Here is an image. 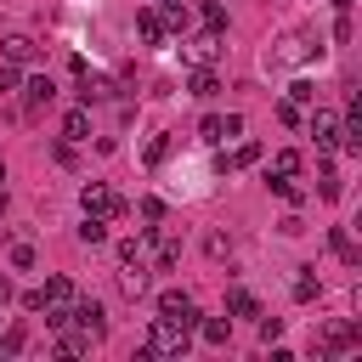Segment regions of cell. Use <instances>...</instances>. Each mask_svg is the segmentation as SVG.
<instances>
[{
	"mask_svg": "<svg viewBox=\"0 0 362 362\" xmlns=\"http://www.w3.org/2000/svg\"><path fill=\"white\" fill-rule=\"evenodd\" d=\"M192 328H198L209 345H226V339H232V317H192Z\"/></svg>",
	"mask_w": 362,
	"mask_h": 362,
	"instance_id": "15",
	"label": "cell"
},
{
	"mask_svg": "<svg viewBox=\"0 0 362 362\" xmlns=\"http://www.w3.org/2000/svg\"><path fill=\"white\" fill-rule=\"evenodd\" d=\"M175 260H181V243H175V238H158V232H153V266H158V272H170Z\"/></svg>",
	"mask_w": 362,
	"mask_h": 362,
	"instance_id": "18",
	"label": "cell"
},
{
	"mask_svg": "<svg viewBox=\"0 0 362 362\" xmlns=\"http://www.w3.org/2000/svg\"><path fill=\"white\" fill-rule=\"evenodd\" d=\"M0 215H6V187H0Z\"/></svg>",
	"mask_w": 362,
	"mask_h": 362,
	"instance_id": "42",
	"label": "cell"
},
{
	"mask_svg": "<svg viewBox=\"0 0 362 362\" xmlns=\"http://www.w3.org/2000/svg\"><path fill=\"white\" fill-rule=\"evenodd\" d=\"M62 141H90V107L85 102L62 113Z\"/></svg>",
	"mask_w": 362,
	"mask_h": 362,
	"instance_id": "12",
	"label": "cell"
},
{
	"mask_svg": "<svg viewBox=\"0 0 362 362\" xmlns=\"http://www.w3.org/2000/svg\"><path fill=\"white\" fill-rule=\"evenodd\" d=\"M277 119H283V124H305V119H300V102H283V107H277Z\"/></svg>",
	"mask_w": 362,
	"mask_h": 362,
	"instance_id": "37",
	"label": "cell"
},
{
	"mask_svg": "<svg viewBox=\"0 0 362 362\" xmlns=\"http://www.w3.org/2000/svg\"><path fill=\"white\" fill-rule=\"evenodd\" d=\"M334 6H339V11H351V6H356V0H334Z\"/></svg>",
	"mask_w": 362,
	"mask_h": 362,
	"instance_id": "41",
	"label": "cell"
},
{
	"mask_svg": "<svg viewBox=\"0 0 362 362\" xmlns=\"http://www.w3.org/2000/svg\"><path fill=\"white\" fill-rule=\"evenodd\" d=\"M192 339V322H175V317H153L147 328V356H181Z\"/></svg>",
	"mask_w": 362,
	"mask_h": 362,
	"instance_id": "2",
	"label": "cell"
},
{
	"mask_svg": "<svg viewBox=\"0 0 362 362\" xmlns=\"http://www.w3.org/2000/svg\"><path fill=\"white\" fill-rule=\"evenodd\" d=\"M356 339H362V328H356V322H328V328H322V339H317V345H322V351H328V356H334V351H351V345H356Z\"/></svg>",
	"mask_w": 362,
	"mask_h": 362,
	"instance_id": "10",
	"label": "cell"
},
{
	"mask_svg": "<svg viewBox=\"0 0 362 362\" xmlns=\"http://www.w3.org/2000/svg\"><path fill=\"white\" fill-rule=\"evenodd\" d=\"M317 294H322L317 266H300V272H294V300H317Z\"/></svg>",
	"mask_w": 362,
	"mask_h": 362,
	"instance_id": "19",
	"label": "cell"
},
{
	"mask_svg": "<svg viewBox=\"0 0 362 362\" xmlns=\"http://www.w3.org/2000/svg\"><path fill=\"white\" fill-rule=\"evenodd\" d=\"M74 328H79V334H90V339L102 345V334H107V317H102V305H96V300H74Z\"/></svg>",
	"mask_w": 362,
	"mask_h": 362,
	"instance_id": "7",
	"label": "cell"
},
{
	"mask_svg": "<svg viewBox=\"0 0 362 362\" xmlns=\"http://www.w3.org/2000/svg\"><path fill=\"white\" fill-rule=\"evenodd\" d=\"M79 209H85V215H102V221H124V215H130V204H124L107 181H85V187H79Z\"/></svg>",
	"mask_w": 362,
	"mask_h": 362,
	"instance_id": "3",
	"label": "cell"
},
{
	"mask_svg": "<svg viewBox=\"0 0 362 362\" xmlns=\"http://www.w3.org/2000/svg\"><path fill=\"white\" fill-rule=\"evenodd\" d=\"M23 85V74H17V62H0V96H11Z\"/></svg>",
	"mask_w": 362,
	"mask_h": 362,
	"instance_id": "33",
	"label": "cell"
},
{
	"mask_svg": "<svg viewBox=\"0 0 362 362\" xmlns=\"http://www.w3.org/2000/svg\"><path fill=\"white\" fill-rule=\"evenodd\" d=\"M204 255L209 260H232V232H204Z\"/></svg>",
	"mask_w": 362,
	"mask_h": 362,
	"instance_id": "25",
	"label": "cell"
},
{
	"mask_svg": "<svg viewBox=\"0 0 362 362\" xmlns=\"http://www.w3.org/2000/svg\"><path fill=\"white\" fill-rule=\"evenodd\" d=\"M187 90H192L198 102H209V96L221 90V79H215V68H192V79H187Z\"/></svg>",
	"mask_w": 362,
	"mask_h": 362,
	"instance_id": "17",
	"label": "cell"
},
{
	"mask_svg": "<svg viewBox=\"0 0 362 362\" xmlns=\"http://www.w3.org/2000/svg\"><path fill=\"white\" fill-rule=\"evenodd\" d=\"M311 96H317V90H311L305 79H294V85H288V102H311Z\"/></svg>",
	"mask_w": 362,
	"mask_h": 362,
	"instance_id": "36",
	"label": "cell"
},
{
	"mask_svg": "<svg viewBox=\"0 0 362 362\" xmlns=\"http://www.w3.org/2000/svg\"><path fill=\"white\" fill-rule=\"evenodd\" d=\"M96 339L90 334H79V328H62V339H57V356H85Z\"/></svg>",
	"mask_w": 362,
	"mask_h": 362,
	"instance_id": "20",
	"label": "cell"
},
{
	"mask_svg": "<svg viewBox=\"0 0 362 362\" xmlns=\"http://www.w3.org/2000/svg\"><path fill=\"white\" fill-rule=\"evenodd\" d=\"M317 198H339V175L322 164V175H317Z\"/></svg>",
	"mask_w": 362,
	"mask_h": 362,
	"instance_id": "31",
	"label": "cell"
},
{
	"mask_svg": "<svg viewBox=\"0 0 362 362\" xmlns=\"http://www.w3.org/2000/svg\"><path fill=\"white\" fill-rule=\"evenodd\" d=\"M181 51H187V62H192V68H209L226 45H221V28H204V34H198V40H187Z\"/></svg>",
	"mask_w": 362,
	"mask_h": 362,
	"instance_id": "5",
	"label": "cell"
},
{
	"mask_svg": "<svg viewBox=\"0 0 362 362\" xmlns=\"http://www.w3.org/2000/svg\"><path fill=\"white\" fill-rule=\"evenodd\" d=\"M226 311H232V317H260V300H255L249 288H232V294H226Z\"/></svg>",
	"mask_w": 362,
	"mask_h": 362,
	"instance_id": "24",
	"label": "cell"
},
{
	"mask_svg": "<svg viewBox=\"0 0 362 362\" xmlns=\"http://www.w3.org/2000/svg\"><path fill=\"white\" fill-rule=\"evenodd\" d=\"M119 294L124 300H141L147 294V260L136 255V260H119Z\"/></svg>",
	"mask_w": 362,
	"mask_h": 362,
	"instance_id": "6",
	"label": "cell"
},
{
	"mask_svg": "<svg viewBox=\"0 0 362 362\" xmlns=\"http://www.w3.org/2000/svg\"><path fill=\"white\" fill-rule=\"evenodd\" d=\"M0 57L23 68V62H34V57H40V40H34V34H6V40H0Z\"/></svg>",
	"mask_w": 362,
	"mask_h": 362,
	"instance_id": "9",
	"label": "cell"
},
{
	"mask_svg": "<svg viewBox=\"0 0 362 362\" xmlns=\"http://www.w3.org/2000/svg\"><path fill=\"white\" fill-rule=\"evenodd\" d=\"M136 34H141L147 45H164V34H170V28H164V17H158V6H147V11L136 17Z\"/></svg>",
	"mask_w": 362,
	"mask_h": 362,
	"instance_id": "13",
	"label": "cell"
},
{
	"mask_svg": "<svg viewBox=\"0 0 362 362\" xmlns=\"http://www.w3.org/2000/svg\"><path fill=\"white\" fill-rule=\"evenodd\" d=\"M249 164H260V141H238L232 153H221V170H249Z\"/></svg>",
	"mask_w": 362,
	"mask_h": 362,
	"instance_id": "14",
	"label": "cell"
},
{
	"mask_svg": "<svg viewBox=\"0 0 362 362\" xmlns=\"http://www.w3.org/2000/svg\"><path fill=\"white\" fill-rule=\"evenodd\" d=\"M283 204H305V187H300V175H277V181H266Z\"/></svg>",
	"mask_w": 362,
	"mask_h": 362,
	"instance_id": "22",
	"label": "cell"
},
{
	"mask_svg": "<svg viewBox=\"0 0 362 362\" xmlns=\"http://www.w3.org/2000/svg\"><path fill=\"white\" fill-rule=\"evenodd\" d=\"M277 226H283V238H300V232H305V221H300V215H283Z\"/></svg>",
	"mask_w": 362,
	"mask_h": 362,
	"instance_id": "38",
	"label": "cell"
},
{
	"mask_svg": "<svg viewBox=\"0 0 362 362\" xmlns=\"http://www.w3.org/2000/svg\"><path fill=\"white\" fill-rule=\"evenodd\" d=\"M23 345H28V328H23V322H17V328H6V334H0V356H17V351H23Z\"/></svg>",
	"mask_w": 362,
	"mask_h": 362,
	"instance_id": "29",
	"label": "cell"
},
{
	"mask_svg": "<svg viewBox=\"0 0 362 362\" xmlns=\"http://www.w3.org/2000/svg\"><path fill=\"white\" fill-rule=\"evenodd\" d=\"M260 339L277 345V339H283V322H277V317H260Z\"/></svg>",
	"mask_w": 362,
	"mask_h": 362,
	"instance_id": "35",
	"label": "cell"
},
{
	"mask_svg": "<svg viewBox=\"0 0 362 362\" xmlns=\"http://www.w3.org/2000/svg\"><path fill=\"white\" fill-rule=\"evenodd\" d=\"M11 266H17V272H28V266H34V243H23V238H17V243H11Z\"/></svg>",
	"mask_w": 362,
	"mask_h": 362,
	"instance_id": "32",
	"label": "cell"
},
{
	"mask_svg": "<svg viewBox=\"0 0 362 362\" xmlns=\"http://www.w3.org/2000/svg\"><path fill=\"white\" fill-rule=\"evenodd\" d=\"M305 130H311L317 153H334V147H339V113H334V107H317V113L305 119Z\"/></svg>",
	"mask_w": 362,
	"mask_h": 362,
	"instance_id": "4",
	"label": "cell"
},
{
	"mask_svg": "<svg viewBox=\"0 0 362 362\" xmlns=\"http://www.w3.org/2000/svg\"><path fill=\"white\" fill-rule=\"evenodd\" d=\"M328 249H334L339 260H356V243H351V232H345V226H334V232H328Z\"/></svg>",
	"mask_w": 362,
	"mask_h": 362,
	"instance_id": "28",
	"label": "cell"
},
{
	"mask_svg": "<svg viewBox=\"0 0 362 362\" xmlns=\"http://www.w3.org/2000/svg\"><path fill=\"white\" fill-rule=\"evenodd\" d=\"M79 243H85V249L107 243V221H102V215H85V221H79Z\"/></svg>",
	"mask_w": 362,
	"mask_h": 362,
	"instance_id": "23",
	"label": "cell"
},
{
	"mask_svg": "<svg viewBox=\"0 0 362 362\" xmlns=\"http://www.w3.org/2000/svg\"><path fill=\"white\" fill-rule=\"evenodd\" d=\"M164 158H170V136H153V141H147V164H153V170H158V164H164Z\"/></svg>",
	"mask_w": 362,
	"mask_h": 362,
	"instance_id": "30",
	"label": "cell"
},
{
	"mask_svg": "<svg viewBox=\"0 0 362 362\" xmlns=\"http://www.w3.org/2000/svg\"><path fill=\"white\" fill-rule=\"evenodd\" d=\"M0 181H6V164H0Z\"/></svg>",
	"mask_w": 362,
	"mask_h": 362,
	"instance_id": "43",
	"label": "cell"
},
{
	"mask_svg": "<svg viewBox=\"0 0 362 362\" xmlns=\"http://www.w3.org/2000/svg\"><path fill=\"white\" fill-rule=\"evenodd\" d=\"M0 305H11V277H0Z\"/></svg>",
	"mask_w": 362,
	"mask_h": 362,
	"instance_id": "40",
	"label": "cell"
},
{
	"mask_svg": "<svg viewBox=\"0 0 362 362\" xmlns=\"http://www.w3.org/2000/svg\"><path fill=\"white\" fill-rule=\"evenodd\" d=\"M198 141H209V147H221V141H226V124H221V113H209V119L198 124Z\"/></svg>",
	"mask_w": 362,
	"mask_h": 362,
	"instance_id": "27",
	"label": "cell"
},
{
	"mask_svg": "<svg viewBox=\"0 0 362 362\" xmlns=\"http://www.w3.org/2000/svg\"><path fill=\"white\" fill-rule=\"evenodd\" d=\"M277 175H300V153H294V147L272 153V170H266V181H277Z\"/></svg>",
	"mask_w": 362,
	"mask_h": 362,
	"instance_id": "21",
	"label": "cell"
},
{
	"mask_svg": "<svg viewBox=\"0 0 362 362\" xmlns=\"http://www.w3.org/2000/svg\"><path fill=\"white\" fill-rule=\"evenodd\" d=\"M74 300H79V294H74V277H62V272L45 277V305H74Z\"/></svg>",
	"mask_w": 362,
	"mask_h": 362,
	"instance_id": "16",
	"label": "cell"
},
{
	"mask_svg": "<svg viewBox=\"0 0 362 362\" xmlns=\"http://www.w3.org/2000/svg\"><path fill=\"white\" fill-rule=\"evenodd\" d=\"M317 51H322V40H317L311 28H288L283 40L266 45V68H305Z\"/></svg>",
	"mask_w": 362,
	"mask_h": 362,
	"instance_id": "1",
	"label": "cell"
},
{
	"mask_svg": "<svg viewBox=\"0 0 362 362\" xmlns=\"http://www.w3.org/2000/svg\"><path fill=\"white\" fill-rule=\"evenodd\" d=\"M23 311H45V288H28L23 294Z\"/></svg>",
	"mask_w": 362,
	"mask_h": 362,
	"instance_id": "39",
	"label": "cell"
},
{
	"mask_svg": "<svg viewBox=\"0 0 362 362\" xmlns=\"http://www.w3.org/2000/svg\"><path fill=\"white\" fill-rule=\"evenodd\" d=\"M204 28H226V6H221V0L204 6Z\"/></svg>",
	"mask_w": 362,
	"mask_h": 362,
	"instance_id": "34",
	"label": "cell"
},
{
	"mask_svg": "<svg viewBox=\"0 0 362 362\" xmlns=\"http://www.w3.org/2000/svg\"><path fill=\"white\" fill-rule=\"evenodd\" d=\"M158 17H164V28H187V23H192V11H187L181 0H164V6H158Z\"/></svg>",
	"mask_w": 362,
	"mask_h": 362,
	"instance_id": "26",
	"label": "cell"
},
{
	"mask_svg": "<svg viewBox=\"0 0 362 362\" xmlns=\"http://www.w3.org/2000/svg\"><path fill=\"white\" fill-rule=\"evenodd\" d=\"M158 317L192 322V317H198V305H192V294H187V288H164V294H158Z\"/></svg>",
	"mask_w": 362,
	"mask_h": 362,
	"instance_id": "8",
	"label": "cell"
},
{
	"mask_svg": "<svg viewBox=\"0 0 362 362\" xmlns=\"http://www.w3.org/2000/svg\"><path fill=\"white\" fill-rule=\"evenodd\" d=\"M51 96H57V85H51V74H34V79L23 85V107H28V113H40V107H51Z\"/></svg>",
	"mask_w": 362,
	"mask_h": 362,
	"instance_id": "11",
	"label": "cell"
}]
</instances>
